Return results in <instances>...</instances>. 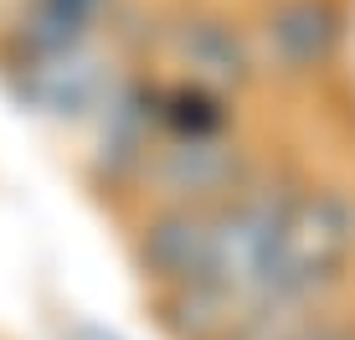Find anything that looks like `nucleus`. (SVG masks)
Listing matches in <instances>:
<instances>
[{
    "label": "nucleus",
    "instance_id": "obj_1",
    "mask_svg": "<svg viewBox=\"0 0 355 340\" xmlns=\"http://www.w3.org/2000/svg\"><path fill=\"white\" fill-rule=\"evenodd\" d=\"M299 340H355L350 330H340V325H304Z\"/></svg>",
    "mask_w": 355,
    "mask_h": 340
}]
</instances>
